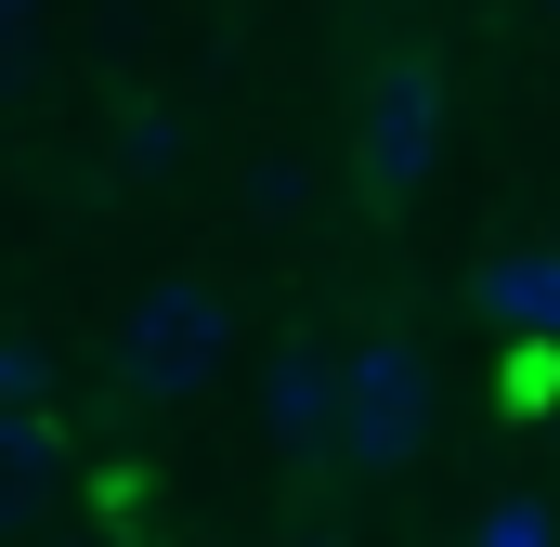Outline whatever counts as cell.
Masks as SVG:
<instances>
[{
	"label": "cell",
	"instance_id": "obj_8",
	"mask_svg": "<svg viewBox=\"0 0 560 547\" xmlns=\"http://www.w3.org/2000/svg\"><path fill=\"white\" fill-rule=\"evenodd\" d=\"M0 79H13V0H0Z\"/></svg>",
	"mask_w": 560,
	"mask_h": 547
},
{
	"label": "cell",
	"instance_id": "obj_3",
	"mask_svg": "<svg viewBox=\"0 0 560 547\" xmlns=\"http://www.w3.org/2000/svg\"><path fill=\"white\" fill-rule=\"evenodd\" d=\"M430 143H443V79L430 66H378V92H365V183L405 196L430 170Z\"/></svg>",
	"mask_w": 560,
	"mask_h": 547
},
{
	"label": "cell",
	"instance_id": "obj_5",
	"mask_svg": "<svg viewBox=\"0 0 560 547\" xmlns=\"http://www.w3.org/2000/svg\"><path fill=\"white\" fill-rule=\"evenodd\" d=\"M482 313H509V326L560 339V248H522V261H495V274H482Z\"/></svg>",
	"mask_w": 560,
	"mask_h": 547
},
{
	"label": "cell",
	"instance_id": "obj_2",
	"mask_svg": "<svg viewBox=\"0 0 560 547\" xmlns=\"http://www.w3.org/2000/svg\"><path fill=\"white\" fill-rule=\"evenodd\" d=\"M326 443H339L352 469H405V456L430 443V365L405 352V339H365V352H339Z\"/></svg>",
	"mask_w": 560,
	"mask_h": 547
},
{
	"label": "cell",
	"instance_id": "obj_1",
	"mask_svg": "<svg viewBox=\"0 0 560 547\" xmlns=\"http://www.w3.org/2000/svg\"><path fill=\"white\" fill-rule=\"evenodd\" d=\"M222 339H235L222 287H209V274H170V287H143L131 326H118V379H131L143 405H196V392L222 379Z\"/></svg>",
	"mask_w": 560,
	"mask_h": 547
},
{
	"label": "cell",
	"instance_id": "obj_4",
	"mask_svg": "<svg viewBox=\"0 0 560 547\" xmlns=\"http://www.w3.org/2000/svg\"><path fill=\"white\" fill-rule=\"evenodd\" d=\"M52 469H66V430H52L39 405H0V535H13V522H39Z\"/></svg>",
	"mask_w": 560,
	"mask_h": 547
},
{
	"label": "cell",
	"instance_id": "obj_7",
	"mask_svg": "<svg viewBox=\"0 0 560 547\" xmlns=\"http://www.w3.org/2000/svg\"><path fill=\"white\" fill-rule=\"evenodd\" d=\"M482 547H548V522H535V509H495V522H482Z\"/></svg>",
	"mask_w": 560,
	"mask_h": 547
},
{
	"label": "cell",
	"instance_id": "obj_6",
	"mask_svg": "<svg viewBox=\"0 0 560 547\" xmlns=\"http://www.w3.org/2000/svg\"><path fill=\"white\" fill-rule=\"evenodd\" d=\"M326 392H339V365L326 352H287L275 365V443H326Z\"/></svg>",
	"mask_w": 560,
	"mask_h": 547
}]
</instances>
